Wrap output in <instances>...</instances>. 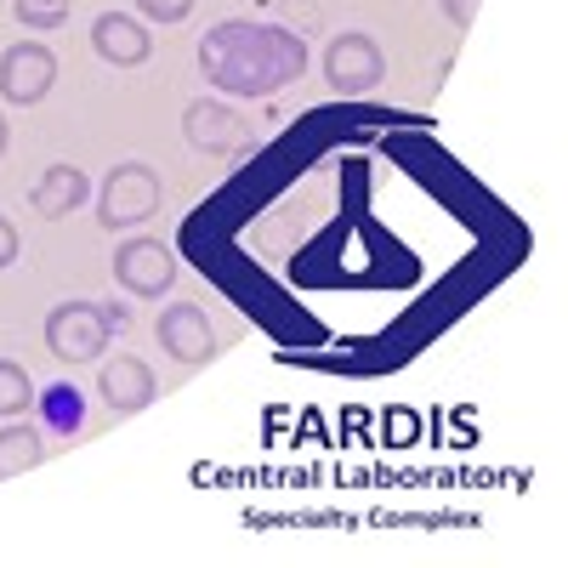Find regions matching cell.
I'll return each instance as SVG.
<instances>
[{"label":"cell","mask_w":568,"mask_h":568,"mask_svg":"<svg viewBox=\"0 0 568 568\" xmlns=\"http://www.w3.org/2000/svg\"><path fill=\"white\" fill-rule=\"evenodd\" d=\"M160 200H165L160 171H154L149 160H120V165L103 176V187H98V222H103L109 233L142 227V222L160 211Z\"/></svg>","instance_id":"2"},{"label":"cell","mask_w":568,"mask_h":568,"mask_svg":"<svg viewBox=\"0 0 568 568\" xmlns=\"http://www.w3.org/2000/svg\"><path fill=\"white\" fill-rule=\"evenodd\" d=\"M34 409H40V420H45V433H58V438H74L80 426H85V398H80V387H69V382H52L45 393H34Z\"/></svg>","instance_id":"12"},{"label":"cell","mask_w":568,"mask_h":568,"mask_svg":"<svg viewBox=\"0 0 568 568\" xmlns=\"http://www.w3.org/2000/svg\"><path fill=\"white\" fill-rule=\"evenodd\" d=\"M91 52L114 69H142L154 52V34L142 18H125V12H98L91 18Z\"/></svg>","instance_id":"9"},{"label":"cell","mask_w":568,"mask_h":568,"mask_svg":"<svg viewBox=\"0 0 568 568\" xmlns=\"http://www.w3.org/2000/svg\"><path fill=\"white\" fill-rule=\"evenodd\" d=\"M131 7L149 23H187L194 18V0H131Z\"/></svg>","instance_id":"16"},{"label":"cell","mask_w":568,"mask_h":568,"mask_svg":"<svg viewBox=\"0 0 568 568\" xmlns=\"http://www.w3.org/2000/svg\"><path fill=\"white\" fill-rule=\"evenodd\" d=\"M98 307H103V324L109 329H131V307L125 302H98Z\"/></svg>","instance_id":"19"},{"label":"cell","mask_w":568,"mask_h":568,"mask_svg":"<svg viewBox=\"0 0 568 568\" xmlns=\"http://www.w3.org/2000/svg\"><path fill=\"white\" fill-rule=\"evenodd\" d=\"M45 460V438L40 426H0V484L7 478H23V471H34Z\"/></svg>","instance_id":"13"},{"label":"cell","mask_w":568,"mask_h":568,"mask_svg":"<svg viewBox=\"0 0 568 568\" xmlns=\"http://www.w3.org/2000/svg\"><path fill=\"white\" fill-rule=\"evenodd\" d=\"M7 142H12V125H7V114H0V154H7Z\"/></svg>","instance_id":"20"},{"label":"cell","mask_w":568,"mask_h":568,"mask_svg":"<svg viewBox=\"0 0 568 568\" xmlns=\"http://www.w3.org/2000/svg\"><path fill=\"white\" fill-rule=\"evenodd\" d=\"M98 398L120 415H136V409H149L160 398V382H154V369L142 364L136 353H114L103 369H98Z\"/></svg>","instance_id":"10"},{"label":"cell","mask_w":568,"mask_h":568,"mask_svg":"<svg viewBox=\"0 0 568 568\" xmlns=\"http://www.w3.org/2000/svg\"><path fill=\"white\" fill-rule=\"evenodd\" d=\"M12 12L29 34H52L69 23V0H12Z\"/></svg>","instance_id":"15"},{"label":"cell","mask_w":568,"mask_h":568,"mask_svg":"<svg viewBox=\"0 0 568 568\" xmlns=\"http://www.w3.org/2000/svg\"><path fill=\"white\" fill-rule=\"evenodd\" d=\"M109 267H114V284L125 296H136V302H160V296H171V284H176V251L165 240H149V233L120 240Z\"/></svg>","instance_id":"4"},{"label":"cell","mask_w":568,"mask_h":568,"mask_svg":"<svg viewBox=\"0 0 568 568\" xmlns=\"http://www.w3.org/2000/svg\"><path fill=\"white\" fill-rule=\"evenodd\" d=\"M58 85V52L40 40H18L0 52V98L12 109H34L45 103V91Z\"/></svg>","instance_id":"6"},{"label":"cell","mask_w":568,"mask_h":568,"mask_svg":"<svg viewBox=\"0 0 568 568\" xmlns=\"http://www.w3.org/2000/svg\"><path fill=\"white\" fill-rule=\"evenodd\" d=\"M324 80H329L336 98H364V91H375L387 80L382 45H375L364 29H342L336 40L324 45Z\"/></svg>","instance_id":"5"},{"label":"cell","mask_w":568,"mask_h":568,"mask_svg":"<svg viewBox=\"0 0 568 568\" xmlns=\"http://www.w3.org/2000/svg\"><path fill=\"white\" fill-rule=\"evenodd\" d=\"M12 262H18V227L0 216V267H12Z\"/></svg>","instance_id":"18"},{"label":"cell","mask_w":568,"mask_h":568,"mask_svg":"<svg viewBox=\"0 0 568 568\" xmlns=\"http://www.w3.org/2000/svg\"><path fill=\"white\" fill-rule=\"evenodd\" d=\"M109 336L114 329L103 324V307L98 302H58L45 313V353L58 364H91L109 353Z\"/></svg>","instance_id":"3"},{"label":"cell","mask_w":568,"mask_h":568,"mask_svg":"<svg viewBox=\"0 0 568 568\" xmlns=\"http://www.w3.org/2000/svg\"><path fill=\"white\" fill-rule=\"evenodd\" d=\"M438 7L449 12L455 29H471V18H478V0H438Z\"/></svg>","instance_id":"17"},{"label":"cell","mask_w":568,"mask_h":568,"mask_svg":"<svg viewBox=\"0 0 568 568\" xmlns=\"http://www.w3.org/2000/svg\"><path fill=\"white\" fill-rule=\"evenodd\" d=\"M182 136H187V149H200L211 160H227L251 142V125L240 120V109H227L216 98H200V103L182 109Z\"/></svg>","instance_id":"7"},{"label":"cell","mask_w":568,"mask_h":568,"mask_svg":"<svg viewBox=\"0 0 568 568\" xmlns=\"http://www.w3.org/2000/svg\"><path fill=\"white\" fill-rule=\"evenodd\" d=\"M154 336H160V347H165L176 364H205V358L216 353V329H211L205 307H194V302H171V307H160Z\"/></svg>","instance_id":"8"},{"label":"cell","mask_w":568,"mask_h":568,"mask_svg":"<svg viewBox=\"0 0 568 568\" xmlns=\"http://www.w3.org/2000/svg\"><path fill=\"white\" fill-rule=\"evenodd\" d=\"M85 200H91V182H85V171H80V165H69V160L45 165V171H40V182H34V194H29L34 216H45V222H58V216L80 211Z\"/></svg>","instance_id":"11"},{"label":"cell","mask_w":568,"mask_h":568,"mask_svg":"<svg viewBox=\"0 0 568 568\" xmlns=\"http://www.w3.org/2000/svg\"><path fill=\"white\" fill-rule=\"evenodd\" d=\"M34 404V382H29V369L18 358H0V415H23Z\"/></svg>","instance_id":"14"},{"label":"cell","mask_w":568,"mask_h":568,"mask_svg":"<svg viewBox=\"0 0 568 568\" xmlns=\"http://www.w3.org/2000/svg\"><path fill=\"white\" fill-rule=\"evenodd\" d=\"M200 74L222 98H273L307 74V40L278 23L227 18L200 34Z\"/></svg>","instance_id":"1"}]
</instances>
